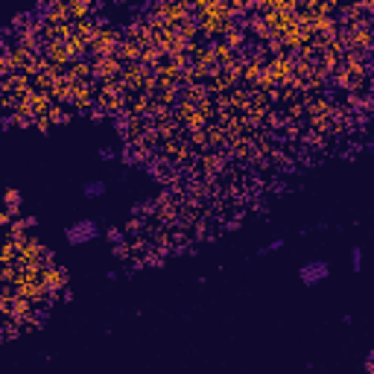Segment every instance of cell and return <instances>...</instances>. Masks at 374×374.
<instances>
[{
  "label": "cell",
  "instance_id": "obj_5",
  "mask_svg": "<svg viewBox=\"0 0 374 374\" xmlns=\"http://www.w3.org/2000/svg\"><path fill=\"white\" fill-rule=\"evenodd\" d=\"M278 248H284V240H280V237H275L272 243H266V246L261 248V255H269V252H278Z\"/></svg>",
  "mask_w": 374,
  "mask_h": 374
},
{
  "label": "cell",
  "instance_id": "obj_3",
  "mask_svg": "<svg viewBox=\"0 0 374 374\" xmlns=\"http://www.w3.org/2000/svg\"><path fill=\"white\" fill-rule=\"evenodd\" d=\"M82 193H85V199H100V196H106V181H103V178H94V181H85V187H82Z\"/></svg>",
  "mask_w": 374,
  "mask_h": 374
},
{
  "label": "cell",
  "instance_id": "obj_1",
  "mask_svg": "<svg viewBox=\"0 0 374 374\" xmlns=\"http://www.w3.org/2000/svg\"><path fill=\"white\" fill-rule=\"evenodd\" d=\"M100 234H103V228H100L97 220H76V223H71V226L65 228V240H68L71 246H85V243H91V240H97Z\"/></svg>",
  "mask_w": 374,
  "mask_h": 374
},
{
  "label": "cell",
  "instance_id": "obj_4",
  "mask_svg": "<svg viewBox=\"0 0 374 374\" xmlns=\"http://www.w3.org/2000/svg\"><path fill=\"white\" fill-rule=\"evenodd\" d=\"M351 269H354V272L363 269V248H360V246L351 248Z\"/></svg>",
  "mask_w": 374,
  "mask_h": 374
},
{
  "label": "cell",
  "instance_id": "obj_7",
  "mask_svg": "<svg viewBox=\"0 0 374 374\" xmlns=\"http://www.w3.org/2000/svg\"><path fill=\"white\" fill-rule=\"evenodd\" d=\"M106 234H108V240H111V243H120V240H123V231H117V228H108Z\"/></svg>",
  "mask_w": 374,
  "mask_h": 374
},
{
  "label": "cell",
  "instance_id": "obj_2",
  "mask_svg": "<svg viewBox=\"0 0 374 374\" xmlns=\"http://www.w3.org/2000/svg\"><path fill=\"white\" fill-rule=\"evenodd\" d=\"M298 278H301L304 287H319V284H325V280L330 278V263L325 258H313V261H307L298 269Z\"/></svg>",
  "mask_w": 374,
  "mask_h": 374
},
{
  "label": "cell",
  "instance_id": "obj_6",
  "mask_svg": "<svg viewBox=\"0 0 374 374\" xmlns=\"http://www.w3.org/2000/svg\"><path fill=\"white\" fill-rule=\"evenodd\" d=\"M114 155H117V152H114L111 146H103V149H100V158H103V161H111Z\"/></svg>",
  "mask_w": 374,
  "mask_h": 374
}]
</instances>
